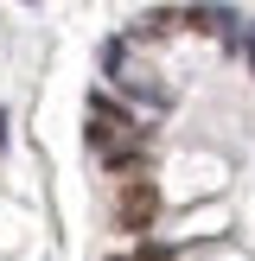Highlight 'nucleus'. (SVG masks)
<instances>
[{"label":"nucleus","instance_id":"nucleus-3","mask_svg":"<svg viewBox=\"0 0 255 261\" xmlns=\"http://www.w3.org/2000/svg\"><path fill=\"white\" fill-rule=\"evenodd\" d=\"M115 89H128V96H140L147 109H166V102H172V96H166V83H153L147 70H121V76H115Z\"/></svg>","mask_w":255,"mask_h":261},{"label":"nucleus","instance_id":"nucleus-2","mask_svg":"<svg viewBox=\"0 0 255 261\" xmlns=\"http://www.w3.org/2000/svg\"><path fill=\"white\" fill-rule=\"evenodd\" d=\"M178 19H185V25H198V32H223L230 45H236V32H230V25H236V13H230V7H185Z\"/></svg>","mask_w":255,"mask_h":261},{"label":"nucleus","instance_id":"nucleus-1","mask_svg":"<svg viewBox=\"0 0 255 261\" xmlns=\"http://www.w3.org/2000/svg\"><path fill=\"white\" fill-rule=\"evenodd\" d=\"M115 217H121L128 236H147L153 217H160V185H153V178H128L121 198H115Z\"/></svg>","mask_w":255,"mask_h":261},{"label":"nucleus","instance_id":"nucleus-5","mask_svg":"<svg viewBox=\"0 0 255 261\" xmlns=\"http://www.w3.org/2000/svg\"><path fill=\"white\" fill-rule=\"evenodd\" d=\"M236 51H242V58H249V70H255V19H249V25H242V32H236Z\"/></svg>","mask_w":255,"mask_h":261},{"label":"nucleus","instance_id":"nucleus-4","mask_svg":"<svg viewBox=\"0 0 255 261\" xmlns=\"http://www.w3.org/2000/svg\"><path fill=\"white\" fill-rule=\"evenodd\" d=\"M172 25H178V13H147V19H140V32L160 38V32H172Z\"/></svg>","mask_w":255,"mask_h":261},{"label":"nucleus","instance_id":"nucleus-6","mask_svg":"<svg viewBox=\"0 0 255 261\" xmlns=\"http://www.w3.org/2000/svg\"><path fill=\"white\" fill-rule=\"evenodd\" d=\"M121 261H128V255H121ZM134 261H166V249H140Z\"/></svg>","mask_w":255,"mask_h":261}]
</instances>
